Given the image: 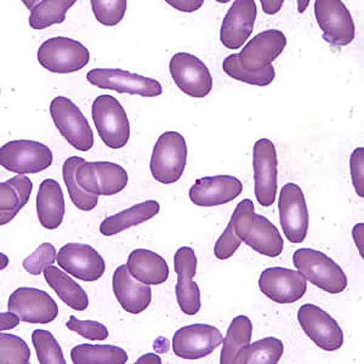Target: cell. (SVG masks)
<instances>
[{
  "instance_id": "cell-21",
  "label": "cell",
  "mask_w": 364,
  "mask_h": 364,
  "mask_svg": "<svg viewBox=\"0 0 364 364\" xmlns=\"http://www.w3.org/2000/svg\"><path fill=\"white\" fill-rule=\"evenodd\" d=\"M257 9L254 0H236L228 9L220 29V41L228 49H240L252 36L257 21Z\"/></svg>"
},
{
  "instance_id": "cell-33",
  "label": "cell",
  "mask_w": 364,
  "mask_h": 364,
  "mask_svg": "<svg viewBox=\"0 0 364 364\" xmlns=\"http://www.w3.org/2000/svg\"><path fill=\"white\" fill-rule=\"evenodd\" d=\"M85 159L82 157L67 158L66 161L63 163V181L66 183L67 191L70 195L72 203L75 207L83 211H90L95 209L99 203V196L90 195L87 191H84L79 186L77 181V171L79 166L85 163Z\"/></svg>"
},
{
  "instance_id": "cell-10",
  "label": "cell",
  "mask_w": 364,
  "mask_h": 364,
  "mask_svg": "<svg viewBox=\"0 0 364 364\" xmlns=\"http://www.w3.org/2000/svg\"><path fill=\"white\" fill-rule=\"evenodd\" d=\"M315 16L326 42L334 46H346L353 42L355 22L341 0H317Z\"/></svg>"
},
{
  "instance_id": "cell-38",
  "label": "cell",
  "mask_w": 364,
  "mask_h": 364,
  "mask_svg": "<svg viewBox=\"0 0 364 364\" xmlns=\"http://www.w3.org/2000/svg\"><path fill=\"white\" fill-rule=\"evenodd\" d=\"M58 260L56 257V249L51 243H43L38 247L37 250L26 257L22 266L23 269L33 276H39L44 272V269L49 266H53L55 261Z\"/></svg>"
},
{
  "instance_id": "cell-14",
  "label": "cell",
  "mask_w": 364,
  "mask_h": 364,
  "mask_svg": "<svg viewBox=\"0 0 364 364\" xmlns=\"http://www.w3.org/2000/svg\"><path fill=\"white\" fill-rule=\"evenodd\" d=\"M298 319L305 334L324 351H336L343 346V329L326 311L305 304L299 309Z\"/></svg>"
},
{
  "instance_id": "cell-41",
  "label": "cell",
  "mask_w": 364,
  "mask_h": 364,
  "mask_svg": "<svg viewBox=\"0 0 364 364\" xmlns=\"http://www.w3.org/2000/svg\"><path fill=\"white\" fill-rule=\"evenodd\" d=\"M350 169L353 187L357 195L364 198V149L358 147L352 152L350 158Z\"/></svg>"
},
{
  "instance_id": "cell-16",
  "label": "cell",
  "mask_w": 364,
  "mask_h": 364,
  "mask_svg": "<svg viewBox=\"0 0 364 364\" xmlns=\"http://www.w3.org/2000/svg\"><path fill=\"white\" fill-rule=\"evenodd\" d=\"M197 265L195 250L190 247H182L175 252L174 269L178 274L175 294L178 306L185 315H197L202 307L198 284L192 281L197 273Z\"/></svg>"
},
{
  "instance_id": "cell-43",
  "label": "cell",
  "mask_w": 364,
  "mask_h": 364,
  "mask_svg": "<svg viewBox=\"0 0 364 364\" xmlns=\"http://www.w3.org/2000/svg\"><path fill=\"white\" fill-rule=\"evenodd\" d=\"M21 322L20 316L10 311V312H3L0 315V331H4L8 329H13V328L17 327L18 323Z\"/></svg>"
},
{
  "instance_id": "cell-22",
  "label": "cell",
  "mask_w": 364,
  "mask_h": 364,
  "mask_svg": "<svg viewBox=\"0 0 364 364\" xmlns=\"http://www.w3.org/2000/svg\"><path fill=\"white\" fill-rule=\"evenodd\" d=\"M243 191L240 178L231 175H218L196 180L191 187L190 199L198 207H216L230 203Z\"/></svg>"
},
{
  "instance_id": "cell-23",
  "label": "cell",
  "mask_w": 364,
  "mask_h": 364,
  "mask_svg": "<svg viewBox=\"0 0 364 364\" xmlns=\"http://www.w3.org/2000/svg\"><path fill=\"white\" fill-rule=\"evenodd\" d=\"M113 293L117 300L129 314L139 315L152 301V289L147 284L136 281L129 272L127 265L117 267L113 274Z\"/></svg>"
},
{
  "instance_id": "cell-39",
  "label": "cell",
  "mask_w": 364,
  "mask_h": 364,
  "mask_svg": "<svg viewBox=\"0 0 364 364\" xmlns=\"http://www.w3.org/2000/svg\"><path fill=\"white\" fill-rule=\"evenodd\" d=\"M66 327L91 341H104L109 336L107 328L102 323L96 321H80L75 318V316H70L68 322L66 323Z\"/></svg>"
},
{
  "instance_id": "cell-36",
  "label": "cell",
  "mask_w": 364,
  "mask_h": 364,
  "mask_svg": "<svg viewBox=\"0 0 364 364\" xmlns=\"http://www.w3.org/2000/svg\"><path fill=\"white\" fill-rule=\"evenodd\" d=\"M31 360V350L25 340L13 336H0V363L28 364Z\"/></svg>"
},
{
  "instance_id": "cell-29",
  "label": "cell",
  "mask_w": 364,
  "mask_h": 364,
  "mask_svg": "<svg viewBox=\"0 0 364 364\" xmlns=\"http://www.w3.org/2000/svg\"><path fill=\"white\" fill-rule=\"evenodd\" d=\"M31 10L29 26L41 31L53 25H60L66 20V14L73 5L75 0H37L23 1Z\"/></svg>"
},
{
  "instance_id": "cell-1",
  "label": "cell",
  "mask_w": 364,
  "mask_h": 364,
  "mask_svg": "<svg viewBox=\"0 0 364 364\" xmlns=\"http://www.w3.org/2000/svg\"><path fill=\"white\" fill-rule=\"evenodd\" d=\"M232 228L242 242L261 255L277 257L284 248V242L278 228L255 213L252 199H243L232 214Z\"/></svg>"
},
{
  "instance_id": "cell-9",
  "label": "cell",
  "mask_w": 364,
  "mask_h": 364,
  "mask_svg": "<svg viewBox=\"0 0 364 364\" xmlns=\"http://www.w3.org/2000/svg\"><path fill=\"white\" fill-rule=\"evenodd\" d=\"M255 197L262 207H271L278 191L277 151L269 139L255 142L252 151Z\"/></svg>"
},
{
  "instance_id": "cell-15",
  "label": "cell",
  "mask_w": 364,
  "mask_h": 364,
  "mask_svg": "<svg viewBox=\"0 0 364 364\" xmlns=\"http://www.w3.org/2000/svg\"><path fill=\"white\" fill-rule=\"evenodd\" d=\"M224 341L218 328L209 324H192L181 328L173 338V351L183 360H200L211 355Z\"/></svg>"
},
{
  "instance_id": "cell-7",
  "label": "cell",
  "mask_w": 364,
  "mask_h": 364,
  "mask_svg": "<svg viewBox=\"0 0 364 364\" xmlns=\"http://www.w3.org/2000/svg\"><path fill=\"white\" fill-rule=\"evenodd\" d=\"M50 114L60 134L72 147L87 152L94 146V133L78 106L65 96L55 97L50 104Z\"/></svg>"
},
{
  "instance_id": "cell-47",
  "label": "cell",
  "mask_w": 364,
  "mask_h": 364,
  "mask_svg": "<svg viewBox=\"0 0 364 364\" xmlns=\"http://www.w3.org/2000/svg\"><path fill=\"white\" fill-rule=\"evenodd\" d=\"M309 4H310V1H298L299 13H304Z\"/></svg>"
},
{
  "instance_id": "cell-30",
  "label": "cell",
  "mask_w": 364,
  "mask_h": 364,
  "mask_svg": "<svg viewBox=\"0 0 364 364\" xmlns=\"http://www.w3.org/2000/svg\"><path fill=\"white\" fill-rule=\"evenodd\" d=\"M252 336V321L247 316H238L233 319L223 341L220 363H235L240 351L250 343Z\"/></svg>"
},
{
  "instance_id": "cell-24",
  "label": "cell",
  "mask_w": 364,
  "mask_h": 364,
  "mask_svg": "<svg viewBox=\"0 0 364 364\" xmlns=\"http://www.w3.org/2000/svg\"><path fill=\"white\" fill-rule=\"evenodd\" d=\"M127 267L136 281L147 286H159L169 277V266L163 257L147 249L130 252Z\"/></svg>"
},
{
  "instance_id": "cell-46",
  "label": "cell",
  "mask_w": 364,
  "mask_h": 364,
  "mask_svg": "<svg viewBox=\"0 0 364 364\" xmlns=\"http://www.w3.org/2000/svg\"><path fill=\"white\" fill-rule=\"evenodd\" d=\"M161 363V358L159 357L156 356V355H152V353H149V355H146V356L142 357L141 360H137V363Z\"/></svg>"
},
{
  "instance_id": "cell-25",
  "label": "cell",
  "mask_w": 364,
  "mask_h": 364,
  "mask_svg": "<svg viewBox=\"0 0 364 364\" xmlns=\"http://www.w3.org/2000/svg\"><path fill=\"white\" fill-rule=\"evenodd\" d=\"M65 198L58 181L46 178L41 183L37 195V214L39 223L46 230H56L65 218Z\"/></svg>"
},
{
  "instance_id": "cell-11",
  "label": "cell",
  "mask_w": 364,
  "mask_h": 364,
  "mask_svg": "<svg viewBox=\"0 0 364 364\" xmlns=\"http://www.w3.org/2000/svg\"><path fill=\"white\" fill-rule=\"evenodd\" d=\"M282 230L293 245L302 243L309 232V209L301 188L296 183L282 187L278 200Z\"/></svg>"
},
{
  "instance_id": "cell-8",
  "label": "cell",
  "mask_w": 364,
  "mask_h": 364,
  "mask_svg": "<svg viewBox=\"0 0 364 364\" xmlns=\"http://www.w3.org/2000/svg\"><path fill=\"white\" fill-rule=\"evenodd\" d=\"M87 79L91 85L117 91L119 94L156 97L163 92L161 83L156 79L130 73L120 68H95L87 72Z\"/></svg>"
},
{
  "instance_id": "cell-35",
  "label": "cell",
  "mask_w": 364,
  "mask_h": 364,
  "mask_svg": "<svg viewBox=\"0 0 364 364\" xmlns=\"http://www.w3.org/2000/svg\"><path fill=\"white\" fill-rule=\"evenodd\" d=\"M32 343L37 352L38 362L41 364H66L63 348L48 331L37 329L32 334Z\"/></svg>"
},
{
  "instance_id": "cell-37",
  "label": "cell",
  "mask_w": 364,
  "mask_h": 364,
  "mask_svg": "<svg viewBox=\"0 0 364 364\" xmlns=\"http://www.w3.org/2000/svg\"><path fill=\"white\" fill-rule=\"evenodd\" d=\"M90 4L96 20L113 27L123 20L128 3L125 0H91Z\"/></svg>"
},
{
  "instance_id": "cell-2",
  "label": "cell",
  "mask_w": 364,
  "mask_h": 364,
  "mask_svg": "<svg viewBox=\"0 0 364 364\" xmlns=\"http://www.w3.org/2000/svg\"><path fill=\"white\" fill-rule=\"evenodd\" d=\"M293 261L306 281L329 294H340L348 288V276L324 252L315 249H299L293 255Z\"/></svg>"
},
{
  "instance_id": "cell-45",
  "label": "cell",
  "mask_w": 364,
  "mask_h": 364,
  "mask_svg": "<svg viewBox=\"0 0 364 364\" xmlns=\"http://www.w3.org/2000/svg\"><path fill=\"white\" fill-rule=\"evenodd\" d=\"M363 224H358L353 228V232H352V235H353V238H355V242H356V245L358 247V250H360V255L363 257Z\"/></svg>"
},
{
  "instance_id": "cell-17",
  "label": "cell",
  "mask_w": 364,
  "mask_h": 364,
  "mask_svg": "<svg viewBox=\"0 0 364 364\" xmlns=\"http://www.w3.org/2000/svg\"><path fill=\"white\" fill-rule=\"evenodd\" d=\"M261 293L273 302L293 304L306 294L307 281L301 273L284 267H269L262 271L259 279Z\"/></svg>"
},
{
  "instance_id": "cell-18",
  "label": "cell",
  "mask_w": 364,
  "mask_h": 364,
  "mask_svg": "<svg viewBox=\"0 0 364 364\" xmlns=\"http://www.w3.org/2000/svg\"><path fill=\"white\" fill-rule=\"evenodd\" d=\"M9 311L20 316L22 322L48 324L58 315V304L46 291L37 288H18L10 295Z\"/></svg>"
},
{
  "instance_id": "cell-20",
  "label": "cell",
  "mask_w": 364,
  "mask_h": 364,
  "mask_svg": "<svg viewBox=\"0 0 364 364\" xmlns=\"http://www.w3.org/2000/svg\"><path fill=\"white\" fill-rule=\"evenodd\" d=\"M287 38L278 29H269L257 34L242 49L240 61L250 73H257L272 65L286 49Z\"/></svg>"
},
{
  "instance_id": "cell-32",
  "label": "cell",
  "mask_w": 364,
  "mask_h": 364,
  "mask_svg": "<svg viewBox=\"0 0 364 364\" xmlns=\"http://www.w3.org/2000/svg\"><path fill=\"white\" fill-rule=\"evenodd\" d=\"M284 352V345L277 338H265L249 343L240 351L235 364H277Z\"/></svg>"
},
{
  "instance_id": "cell-3",
  "label": "cell",
  "mask_w": 364,
  "mask_h": 364,
  "mask_svg": "<svg viewBox=\"0 0 364 364\" xmlns=\"http://www.w3.org/2000/svg\"><path fill=\"white\" fill-rule=\"evenodd\" d=\"M187 163L185 137L176 132L161 134L154 147L149 169L154 180L164 185L175 183L181 178Z\"/></svg>"
},
{
  "instance_id": "cell-13",
  "label": "cell",
  "mask_w": 364,
  "mask_h": 364,
  "mask_svg": "<svg viewBox=\"0 0 364 364\" xmlns=\"http://www.w3.org/2000/svg\"><path fill=\"white\" fill-rule=\"evenodd\" d=\"M170 75L178 89L186 95L202 99L213 89L210 70L205 63L188 53L175 54L169 63Z\"/></svg>"
},
{
  "instance_id": "cell-34",
  "label": "cell",
  "mask_w": 364,
  "mask_h": 364,
  "mask_svg": "<svg viewBox=\"0 0 364 364\" xmlns=\"http://www.w3.org/2000/svg\"><path fill=\"white\" fill-rule=\"evenodd\" d=\"M223 70L228 77L243 82V83L257 85V87H267L272 83L273 79L276 77L274 67L272 65L265 70L257 72V73H250L248 70H245L240 65V54L230 55L225 58L224 63H223Z\"/></svg>"
},
{
  "instance_id": "cell-31",
  "label": "cell",
  "mask_w": 364,
  "mask_h": 364,
  "mask_svg": "<svg viewBox=\"0 0 364 364\" xmlns=\"http://www.w3.org/2000/svg\"><path fill=\"white\" fill-rule=\"evenodd\" d=\"M70 358L75 364H124L128 353L112 345L82 343L72 348Z\"/></svg>"
},
{
  "instance_id": "cell-27",
  "label": "cell",
  "mask_w": 364,
  "mask_h": 364,
  "mask_svg": "<svg viewBox=\"0 0 364 364\" xmlns=\"http://www.w3.org/2000/svg\"><path fill=\"white\" fill-rule=\"evenodd\" d=\"M159 210L161 205L156 200H146L142 203L135 204L127 210L120 211L118 214L105 219L100 225V232L106 237L114 236L128 228L154 219Z\"/></svg>"
},
{
  "instance_id": "cell-40",
  "label": "cell",
  "mask_w": 364,
  "mask_h": 364,
  "mask_svg": "<svg viewBox=\"0 0 364 364\" xmlns=\"http://www.w3.org/2000/svg\"><path fill=\"white\" fill-rule=\"evenodd\" d=\"M240 245H242V240L240 237L237 236L236 232L230 223L224 233L219 237V240H216L214 255L219 260H228L238 250Z\"/></svg>"
},
{
  "instance_id": "cell-28",
  "label": "cell",
  "mask_w": 364,
  "mask_h": 364,
  "mask_svg": "<svg viewBox=\"0 0 364 364\" xmlns=\"http://www.w3.org/2000/svg\"><path fill=\"white\" fill-rule=\"evenodd\" d=\"M44 277L51 289L67 306L75 311H85L89 306V298L85 290L78 283L67 276L63 269L49 266L44 269Z\"/></svg>"
},
{
  "instance_id": "cell-4",
  "label": "cell",
  "mask_w": 364,
  "mask_h": 364,
  "mask_svg": "<svg viewBox=\"0 0 364 364\" xmlns=\"http://www.w3.org/2000/svg\"><path fill=\"white\" fill-rule=\"evenodd\" d=\"M91 116L101 140L109 149H123L130 139V123L124 107L111 95H100L92 102Z\"/></svg>"
},
{
  "instance_id": "cell-5",
  "label": "cell",
  "mask_w": 364,
  "mask_h": 364,
  "mask_svg": "<svg viewBox=\"0 0 364 364\" xmlns=\"http://www.w3.org/2000/svg\"><path fill=\"white\" fill-rule=\"evenodd\" d=\"M37 58L41 66L51 73L67 75L83 70L90 61V53L75 39L55 37L39 46Z\"/></svg>"
},
{
  "instance_id": "cell-42",
  "label": "cell",
  "mask_w": 364,
  "mask_h": 364,
  "mask_svg": "<svg viewBox=\"0 0 364 364\" xmlns=\"http://www.w3.org/2000/svg\"><path fill=\"white\" fill-rule=\"evenodd\" d=\"M166 3L178 11L193 13V11H197L199 8H202L204 1L203 0H173V1L168 0Z\"/></svg>"
},
{
  "instance_id": "cell-26",
  "label": "cell",
  "mask_w": 364,
  "mask_h": 364,
  "mask_svg": "<svg viewBox=\"0 0 364 364\" xmlns=\"http://www.w3.org/2000/svg\"><path fill=\"white\" fill-rule=\"evenodd\" d=\"M33 183L25 175H16L0 183V225H6L28 203Z\"/></svg>"
},
{
  "instance_id": "cell-44",
  "label": "cell",
  "mask_w": 364,
  "mask_h": 364,
  "mask_svg": "<svg viewBox=\"0 0 364 364\" xmlns=\"http://www.w3.org/2000/svg\"><path fill=\"white\" fill-rule=\"evenodd\" d=\"M260 4L262 6L264 13L267 14V15H274V14H277L281 10L282 6L284 4V1L283 0H269V1L261 0Z\"/></svg>"
},
{
  "instance_id": "cell-19",
  "label": "cell",
  "mask_w": 364,
  "mask_h": 364,
  "mask_svg": "<svg viewBox=\"0 0 364 364\" xmlns=\"http://www.w3.org/2000/svg\"><path fill=\"white\" fill-rule=\"evenodd\" d=\"M58 264L66 273L84 282H95L104 276L106 264L95 249L82 243H68L58 250Z\"/></svg>"
},
{
  "instance_id": "cell-6",
  "label": "cell",
  "mask_w": 364,
  "mask_h": 364,
  "mask_svg": "<svg viewBox=\"0 0 364 364\" xmlns=\"http://www.w3.org/2000/svg\"><path fill=\"white\" fill-rule=\"evenodd\" d=\"M53 161L51 149L37 141H10L0 149V166L17 175L42 173Z\"/></svg>"
},
{
  "instance_id": "cell-12",
  "label": "cell",
  "mask_w": 364,
  "mask_h": 364,
  "mask_svg": "<svg viewBox=\"0 0 364 364\" xmlns=\"http://www.w3.org/2000/svg\"><path fill=\"white\" fill-rule=\"evenodd\" d=\"M128 173L111 161H85L77 171V181L87 193L114 196L128 185Z\"/></svg>"
}]
</instances>
